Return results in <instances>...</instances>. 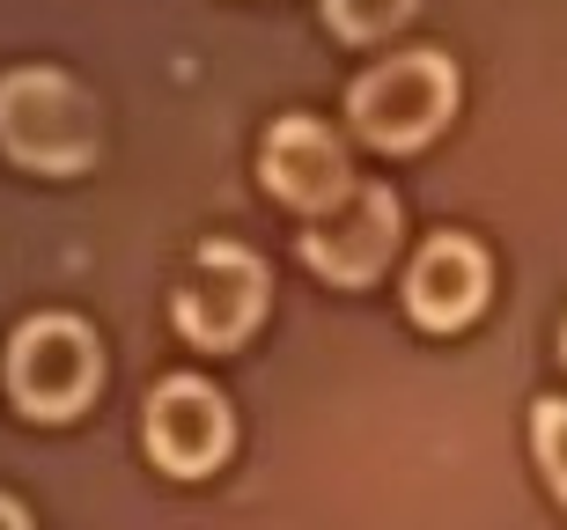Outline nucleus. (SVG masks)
<instances>
[{
  "label": "nucleus",
  "instance_id": "obj_4",
  "mask_svg": "<svg viewBox=\"0 0 567 530\" xmlns=\"http://www.w3.org/2000/svg\"><path fill=\"white\" fill-rule=\"evenodd\" d=\"M104 391V346L82 318H44L16 324L8 340V398L30 413V420H74L89 398Z\"/></svg>",
  "mask_w": 567,
  "mask_h": 530
},
{
  "label": "nucleus",
  "instance_id": "obj_11",
  "mask_svg": "<svg viewBox=\"0 0 567 530\" xmlns=\"http://www.w3.org/2000/svg\"><path fill=\"white\" fill-rule=\"evenodd\" d=\"M0 530H30V516H22V501H8V493H0Z\"/></svg>",
  "mask_w": 567,
  "mask_h": 530
},
{
  "label": "nucleus",
  "instance_id": "obj_3",
  "mask_svg": "<svg viewBox=\"0 0 567 530\" xmlns=\"http://www.w3.org/2000/svg\"><path fill=\"white\" fill-rule=\"evenodd\" d=\"M266 295H274L266 258L214 236V243H199V251H192L185 273H177V288H169V318H177V332H185L192 346L229 354V346H244L258 332Z\"/></svg>",
  "mask_w": 567,
  "mask_h": 530
},
{
  "label": "nucleus",
  "instance_id": "obj_12",
  "mask_svg": "<svg viewBox=\"0 0 567 530\" xmlns=\"http://www.w3.org/2000/svg\"><path fill=\"white\" fill-rule=\"evenodd\" d=\"M560 361H567V332H560Z\"/></svg>",
  "mask_w": 567,
  "mask_h": 530
},
{
  "label": "nucleus",
  "instance_id": "obj_6",
  "mask_svg": "<svg viewBox=\"0 0 567 530\" xmlns=\"http://www.w3.org/2000/svg\"><path fill=\"white\" fill-rule=\"evenodd\" d=\"M236 443V420H229V398L199 376H169L155 383V398H147V457L177 479H199L229 457Z\"/></svg>",
  "mask_w": 567,
  "mask_h": 530
},
{
  "label": "nucleus",
  "instance_id": "obj_1",
  "mask_svg": "<svg viewBox=\"0 0 567 530\" xmlns=\"http://www.w3.org/2000/svg\"><path fill=\"white\" fill-rule=\"evenodd\" d=\"M0 148L38 177H74L104 155V111L60 66H16L0 74Z\"/></svg>",
  "mask_w": 567,
  "mask_h": 530
},
{
  "label": "nucleus",
  "instance_id": "obj_8",
  "mask_svg": "<svg viewBox=\"0 0 567 530\" xmlns=\"http://www.w3.org/2000/svg\"><path fill=\"white\" fill-rule=\"evenodd\" d=\"M486 288H494V266L472 236H435L405 266V310L421 332H464L486 310Z\"/></svg>",
  "mask_w": 567,
  "mask_h": 530
},
{
  "label": "nucleus",
  "instance_id": "obj_2",
  "mask_svg": "<svg viewBox=\"0 0 567 530\" xmlns=\"http://www.w3.org/2000/svg\"><path fill=\"white\" fill-rule=\"evenodd\" d=\"M347 118L369 148L405 155L427 148L450 118H457V66L442 52H399V60L369 66L354 89H347Z\"/></svg>",
  "mask_w": 567,
  "mask_h": 530
},
{
  "label": "nucleus",
  "instance_id": "obj_5",
  "mask_svg": "<svg viewBox=\"0 0 567 530\" xmlns=\"http://www.w3.org/2000/svg\"><path fill=\"white\" fill-rule=\"evenodd\" d=\"M399 251V199L383 185H354L339 207L310 214L302 229V266L332 288H369Z\"/></svg>",
  "mask_w": 567,
  "mask_h": 530
},
{
  "label": "nucleus",
  "instance_id": "obj_7",
  "mask_svg": "<svg viewBox=\"0 0 567 530\" xmlns=\"http://www.w3.org/2000/svg\"><path fill=\"white\" fill-rule=\"evenodd\" d=\"M258 170H266V191H274L280 207L295 214H324L339 207L347 191H354V170H347V148H339V133L310 111H295L266 133V155H258Z\"/></svg>",
  "mask_w": 567,
  "mask_h": 530
},
{
  "label": "nucleus",
  "instance_id": "obj_10",
  "mask_svg": "<svg viewBox=\"0 0 567 530\" xmlns=\"http://www.w3.org/2000/svg\"><path fill=\"white\" fill-rule=\"evenodd\" d=\"M530 449H538L546 487L567 501V398H538L530 405Z\"/></svg>",
  "mask_w": 567,
  "mask_h": 530
},
{
  "label": "nucleus",
  "instance_id": "obj_9",
  "mask_svg": "<svg viewBox=\"0 0 567 530\" xmlns=\"http://www.w3.org/2000/svg\"><path fill=\"white\" fill-rule=\"evenodd\" d=\"M405 15H413V0H324V22H332L347 44H377V38H391Z\"/></svg>",
  "mask_w": 567,
  "mask_h": 530
}]
</instances>
